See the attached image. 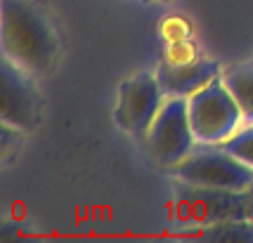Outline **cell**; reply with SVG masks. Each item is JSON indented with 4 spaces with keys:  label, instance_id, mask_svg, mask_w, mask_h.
I'll list each match as a JSON object with an SVG mask.
<instances>
[{
    "label": "cell",
    "instance_id": "8",
    "mask_svg": "<svg viewBox=\"0 0 253 243\" xmlns=\"http://www.w3.org/2000/svg\"><path fill=\"white\" fill-rule=\"evenodd\" d=\"M220 67L211 59L194 57L189 62H164L156 69V78L164 88L166 97H192L194 92L206 88L211 80L220 78Z\"/></svg>",
    "mask_w": 253,
    "mask_h": 243
},
{
    "label": "cell",
    "instance_id": "11",
    "mask_svg": "<svg viewBox=\"0 0 253 243\" xmlns=\"http://www.w3.org/2000/svg\"><path fill=\"white\" fill-rule=\"evenodd\" d=\"M220 146L227 149L232 156H237L239 161H244L249 168H253V123H244L242 128Z\"/></svg>",
    "mask_w": 253,
    "mask_h": 243
},
{
    "label": "cell",
    "instance_id": "4",
    "mask_svg": "<svg viewBox=\"0 0 253 243\" xmlns=\"http://www.w3.org/2000/svg\"><path fill=\"white\" fill-rule=\"evenodd\" d=\"M149 158L161 168H173L187 158L194 146V133L189 125V111L185 97H166L161 111L156 113L147 137L142 139Z\"/></svg>",
    "mask_w": 253,
    "mask_h": 243
},
{
    "label": "cell",
    "instance_id": "3",
    "mask_svg": "<svg viewBox=\"0 0 253 243\" xmlns=\"http://www.w3.org/2000/svg\"><path fill=\"white\" fill-rule=\"evenodd\" d=\"M189 125L197 144H225L244 125V116L222 78L187 97Z\"/></svg>",
    "mask_w": 253,
    "mask_h": 243
},
{
    "label": "cell",
    "instance_id": "6",
    "mask_svg": "<svg viewBox=\"0 0 253 243\" xmlns=\"http://www.w3.org/2000/svg\"><path fill=\"white\" fill-rule=\"evenodd\" d=\"M164 102L166 92L156 73H135L132 78H126L119 88L114 121L126 135L142 142Z\"/></svg>",
    "mask_w": 253,
    "mask_h": 243
},
{
    "label": "cell",
    "instance_id": "10",
    "mask_svg": "<svg viewBox=\"0 0 253 243\" xmlns=\"http://www.w3.org/2000/svg\"><path fill=\"white\" fill-rule=\"evenodd\" d=\"M201 239H211V241H237V243H253V222L251 220H230V222H218L211 224L206 229L199 232Z\"/></svg>",
    "mask_w": 253,
    "mask_h": 243
},
{
    "label": "cell",
    "instance_id": "13",
    "mask_svg": "<svg viewBox=\"0 0 253 243\" xmlns=\"http://www.w3.org/2000/svg\"><path fill=\"white\" fill-rule=\"evenodd\" d=\"M242 199H244V215H246V220L253 222V179L249 182V187L242 191Z\"/></svg>",
    "mask_w": 253,
    "mask_h": 243
},
{
    "label": "cell",
    "instance_id": "7",
    "mask_svg": "<svg viewBox=\"0 0 253 243\" xmlns=\"http://www.w3.org/2000/svg\"><path fill=\"white\" fill-rule=\"evenodd\" d=\"M0 123L31 133L41 123V97L29 80V73L2 57V97Z\"/></svg>",
    "mask_w": 253,
    "mask_h": 243
},
{
    "label": "cell",
    "instance_id": "9",
    "mask_svg": "<svg viewBox=\"0 0 253 243\" xmlns=\"http://www.w3.org/2000/svg\"><path fill=\"white\" fill-rule=\"evenodd\" d=\"M220 78L239 104L244 123H253V62L225 69Z\"/></svg>",
    "mask_w": 253,
    "mask_h": 243
},
{
    "label": "cell",
    "instance_id": "2",
    "mask_svg": "<svg viewBox=\"0 0 253 243\" xmlns=\"http://www.w3.org/2000/svg\"><path fill=\"white\" fill-rule=\"evenodd\" d=\"M168 175L175 182L194 187L244 191L253 179V168L232 156L220 144H197L187 158L168 168Z\"/></svg>",
    "mask_w": 253,
    "mask_h": 243
},
{
    "label": "cell",
    "instance_id": "12",
    "mask_svg": "<svg viewBox=\"0 0 253 243\" xmlns=\"http://www.w3.org/2000/svg\"><path fill=\"white\" fill-rule=\"evenodd\" d=\"M24 142V130L12 128L7 123H0V161L7 163L12 156L19 151V146Z\"/></svg>",
    "mask_w": 253,
    "mask_h": 243
},
{
    "label": "cell",
    "instance_id": "14",
    "mask_svg": "<svg viewBox=\"0 0 253 243\" xmlns=\"http://www.w3.org/2000/svg\"><path fill=\"white\" fill-rule=\"evenodd\" d=\"M142 2H164V0H142Z\"/></svg>",
    "mask_w": 253,
    "mask_h": 243
},
{
    "label": "cell",
    "instance_id": "5",
    "mask_svg": "<svg viewBox=\"0 0 253 243\" xmlns=\"http://www.w3.org/2000/svg\"><path fill=\"white\" fill-rule=\"evenodd\" d=\"M175 217L192 229H206L211 224L230 220H244V199L242 191L213 187H194L177 182L175 189Z\"/></svg>",
    "mask_w": 253,
    "mask_h": 243
},
{
    "label": "cell",
    "instance_id": "1",
    "mask_svg": "<svg viewBox=\"0 0 253 243\" xmlns=\"http://www.w3.org/2000/svg\"><path fill=\"white\" fill-rule=\"evenodd\" d=\"M2 57L29 76H45L59 62V35L33 0H0Z\"/></svg>",
    "mask_w": 253,
    "mask_h": 243
}]
</instances>
